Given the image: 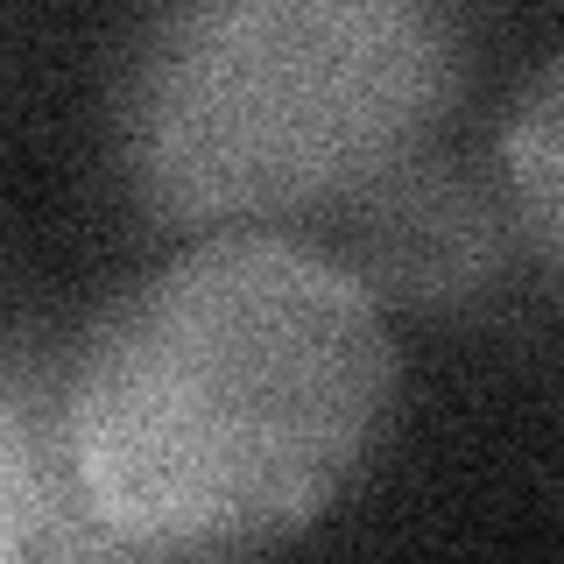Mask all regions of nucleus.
Wrapping results in <instances>:
<instances>
[{
    "instance_id": "2",
    "label": "nucleus",
    "mask_w": 564,
    "mask_h": 564,
    "mask_svg": "<svg viewBox=\"0 0 564 564\" xmlns=\"http://www.w3.org/2000/svg\"><path fill=\"white\" fill-rule=\"evenodd\" d=\"M458 78V0H163L120 70V176L170 226L346 205L423 155Z\"/></svg>"
},
{
    "instance_id": "1",
    "label": "nucleus",
    "mask_w": 564,
    "mask_h": 564,
    "mask_svg": "<svg viewBox=\"0 0 564 564\" xmlns=\"http://www.w3.org/2000/svg\"><path fill=\"white\" fill-rule=\"evenodd\" d=\"M395 346L352 269L219 234L85 332L57 395L64 543L141 557L261 551L311 529L375 452Z\"/></svg>"
},
{
    "instance_id": "5",
    "label": "nucleus",
    "mask_w": 564,
    "mask_h": 564,
    "mask_svg": "<svg viewBox=\"0 0 564 564\" xmlns=\"http://www.w3.org/2000/svg\"><path fill=\"white\" fill-rule=\"evenodd\" d=\"M64 543V501H57V452L50 431H35L29 402L0 375V557Z\"/></svg>"
},
{
    "instance_id": "4",
    "label": "nucleus",
    "mask_w": 564,
    "mask_h": 564,
    "mask_svg": "<svg viewBox=\"0 0 564 564\" xmlns=\"http://www.w3.org/2000/svg\"><path fill=\"white\" fill-rule=\"evenodd\" d=\"M501 184L508 219L536 247V261L564 282V57H551L529 78L501 128Z\"/></svg>"
},
{
    "instance_id": "3",
    "label": "nucleus",
    "mask_w": 564,
    "mask_h": 564,
    "mask_svg": "<svg viewBox=\"0 0 564 564\" xmlns=\"http://www.w3.org/2000/svg\"><path fill=\"white\" fill-rule=\"evenodd\" d=\"M352 205V275L375 296L445 311L480 296L508 261V219L458 163L410 155Z\"/></svg>"
}]
</instances>
